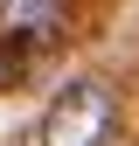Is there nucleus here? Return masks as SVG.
I'll return each instance as SVG.
<instances>
[{"label": "nucleus", "instance_id": "obj_1", "mask_svg": "<svg viewBox=\"0 0 139 146\" xmlns=\"http://www.w3.org/2000/svg\"><path fill=\"white\" fill-rule=\"evenodd\" d=\"M111 125H118V98H111L97 77H77V84H63L56 104L42 111L35 146H104Z\"/></svg>", "mask_w": 139, "mask_h": 146}, {"label": "nucleus", "instance_id": "obj_2", "mask_svg": "<svg viewBox=\"0 0 139 146\" xmlns=\"http://www.w3.org/2000/svg\"><path fill=\"white\" fill-rule=\"evenodd\" d=\"M63 21V0H0V35H21V42H49Z\"/></svg>", "mask_w": 139, "mask_h": 146}]
</instances>
